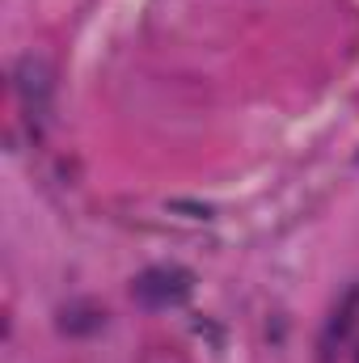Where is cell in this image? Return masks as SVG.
Instances as JSON below:
<instances>
[{"label": "cell", "instance_id": "6da1fadb", "mask_svg": "<svg viewBox=\"0 0 359 363\" xmlns=\"http://www.w3.org/2000/svg\"><path fill=\"white\" fill-rule=\"evenodd\" d=\"M190 287H194V274L186 267H153L131 283L136 300L148 304V308H174L190 296Z\"/></svg>", "mask_w": 359, "mask_h": 363}, {"label": "cell", "instance_id": "7a4b0ae2", "mask_svg": "<svg viewBox=\"0 0 359 363\" xmlns=\"http://www.w3.org/2000/svg\"><path fill=\"white\" fill-rule=\"evenodd\" d=\"M51 89V72H47V64L43 60H34V55H26L21 64H17V93L34 106V101H43Z\"/></svg>", "mask_w": 359, "mask_h": 363}, {"label": "cell", "instance_id": "3957f363", "mask_svg": "<svg viewBox=\"0 0 359 363\" xmlns=\"http://www.w3.org/2000/svg\"><path fill=\"white\" fill-rule=\"evenodd\" d=\"M60 325L72 330V334H85V330H97L101 325V313L97 308H85V304H72V308H64V321Z\"/></svg>", "mask_w": 359, "mask_h": 363}]
</instances>
